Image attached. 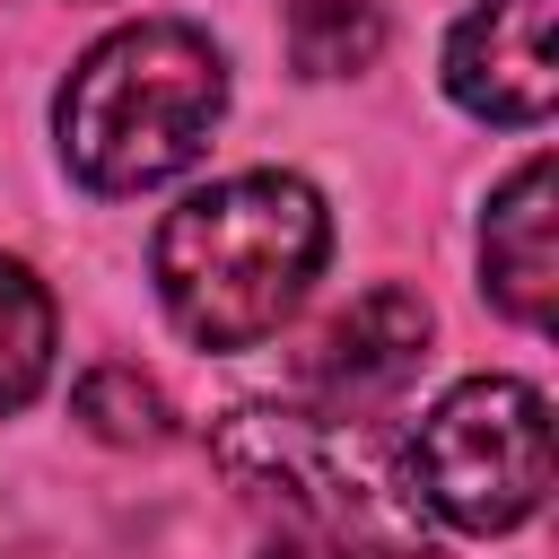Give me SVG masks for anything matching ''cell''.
Listing matches in <instances>:
<instances>
[{
  "mask_svg": "<svg viewBox=\"0 0 559 559\" xmlns=\"http://www.w3.org/2000/svg\"><path fill=\"white\" fill-rule=\"evenodd\" d=\"M323 253H332V218H323V192L306 175H280V166L227 175V183L192 192L183 210H166L157 297H166L183 341L253 349L297 314Z\"/></svg>",
  "mask_w": 559,
  "mask_h": 559,
  "instance_id": "cell-1",
  "label": "cell"
},
{
  "mask_svg": "<svg viewBox=\"0 0 559 559\" xmlns=\"http://www.w3.org/2000/svg\"><path fill=\"white\" fill-rule=\"evenodd\" d=\"M52 376V297L26 262L0 253V411H26Z\"/></svg>",
  "mask_w": 559,
  "mask_h": 559,
  "instance_id": "cell-7",
  "label": "cell"
},
{
  "mask_svg": "<svg viewBox=\"0 0 559 559\" xmlns=\"http://www.w3.org/2000/svg\"><path fill=\"white\" fill-rule=\"evenodd\" d=\"M341 559H402V550H341Z\"/></svg>",
  "mask_w": 559,
  "mask_h": 559,
  "instance_id": "cell-10",
  "label": "cell"
},
{
  "mask_svg": "<svg viewBox=\"0 0 559 559\" xmlns=\"http://www.w3.org/2000/svg\"><path fill=\"white\" fill-rule=\"evenodd\" d=\"M79 419L105 445H166V393L140 367H87L79 376Z\"/></svg>",
  "mask_w": 559,
  "mask_h": 559,
  "instance_id": "cell-9",
  "label": "cell"
},
{
  "mask_svg": "<svg viewBox=\"0 0 559 559\" xmlns=\"http://www.w3.org/2000/svg\"><path fill=\"white\" fill-rule=\"evenodd\" d=\"M419 349H428V306H419L411 288H367V297H358L349 314H332L323 341L306 349V384H314L323 402L358 411V402L393 393V384L419 367Z\"/></svg>",
  "mask_w": 559,
  "mask_h": 559,
  "instance_id": "cell-5",
  "label": "cell"
},
{
  "mask_svg": "<svg viewBox=\"0 0 559 559\" xmlns=\"http://www.w3.org/2000/svg\"><path fill=\"white\" fill-rule=\"evenodd\" d=\"M559 210H550V157H524L507 183H498V201H489V227H480V280H489V297L515 314V323H550V306H559Z\"/></svg>",
  "mask_w": 559,
  "mask_h": 559,
  "instance_id": "cell-6",
  "label": "cell"
},
{
  "mask_svg": "<svg viewBox=\"0 0 559 559\" xmlns=\"http://www.w3.org/2000/svg\"><path fill=\"white\" fill-rule=\"evenodd\" d=\"M218 114H227V61L201 26H175V17L105 35L52 105L61 157L87 192H148L183 175L210 148Z\"/></svg>",
  "mask_w": 559,
  "mask_h": 559,
  "instance_id": "cell-2",
  "label": "cell"
},
{
  "mask_svg": "<svg viewBox=\"0 0 559 559\" xmlns=\"http://www.w3.org/2000/svg\"><path fill=\"white\" fill-rule=\"evenodd\" d=\"M288 52L306 79H349L384 52L376 0H288Z\"/></svg>",
  "mask_w": 559,
  "mask_h": 559,
  "instance_id": "cell-8",
  "label": "cell"
},
{
  "mask_svg": "<svg viewBox=\"0 0 559 559\" xmlns=\"http://www.w3.org/2000/svg\"><path fill=\"white\" fill-rule=\"evenodd\" d=\"M411 480L454 533H515L550 489V402L515 376L454 384L419 419Z\"/></svg>",
  "mask_w": 559,
  "mask_h": 559,
  "instance_id": "cell-3",
  "label": "cell"
},
{
  "mask_svg": "<svg viewBox=\"0 0 559 559\" xmlns=\"http://www.w3.org/2000/svg\"><path fill=\"white\" fill-rule=\"evenodd\" d=\"M550 9L559 0H480L445 35V96L480 122H542L550 96H559Z\"/></svg>",
  "mask_w": 559,
  "mask_h": 559,
  "instance_id": "cell-4",
  "label": "cell"
}]
</instances>
